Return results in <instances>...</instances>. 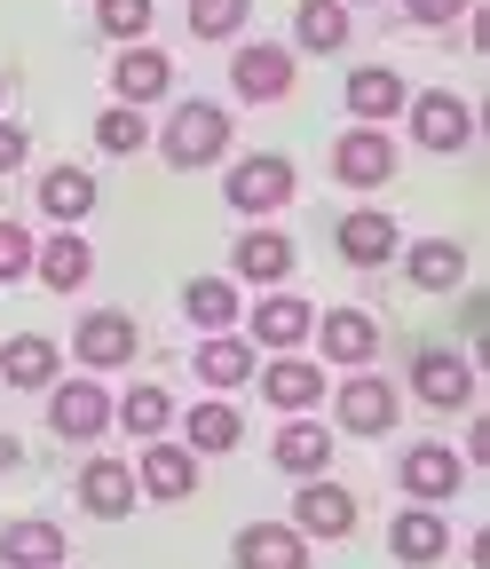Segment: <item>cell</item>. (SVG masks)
I'll return each instance as SVG.
<instances>
[{"label": "cell", "instance_id": "ac0fdd59", "mask_svg": "<svg viewBox=\"0 0 490 569\" xmlns=\"http://www.w3.org/2000/svg\"><path fill=\"white\" fill-rule=\"evenodd\" d=\"M253 380H261V396L286 411V419H301V411H317V403H324V365H309L301 348H293V356H277V365H261Z\"/></svg>", "mask_w": 490, "mask_h": 569}, {"label": "cell", "instance_id": "277c9868", "mask_svg": "<svg viewBox=\"0 0 490 569\" xmlns=\"http://www.w3.org/2000/svg\"><path fill=\"white\" fill-rule=\"evenodd\" d=\"M293 190H301V174H293L286 151H253V159H238L230 182H222V198H230L238 213H277V206H293Z\"/></svg>", "mask_w": 490, "mask_h": 569}, {"label": "cell", "instance_id": "7a4b0ae2", "mask_svg": "<svg viewBox=\"0 0 490 569\" xmlns=\"http://www.w3.org/2000/svg\"><path fill=\"white\" fill-rule=\"evenodd\" d=\"M293 80H301V56H293L286 40H238V56H230V88H238L246 103H286Z\"/></svg>", "mask_w": 490, "mask_h": 569}, {"label": "cell", "instance_id": "ffe728a7", "mask_svg": "<svg viewBox=\"0 0 490 569\" xmlns=\"http://www.w3.org/2000/svg\"><path fill=\"white\" fill-rule=\"evenodd\" d=\"M63 553H72V538H63L48 515H17L0 530V569H63Z\"/></svg>", "mask_w": 490, "mask_h": 569}, {"label": "cell", "instance_id": "4fadbf2b", "mask_svg": "<svg viewBox=\"0 0 490 569\" xmlns=\"http://www.w3.org/2000/svg\"><path fill=\"white\" fill-rule=\"evenodd\" d=\"M167 88H174V56H167V48H151V40H127V48H119V63H111V96L143 111V103H159Z\"/></svg>", "mask_w": 490, "mask_h": 569}, {"label": "cell", "instance_id": "60d3db41", "mask_svg": "<svg viewBox=\"0 0 490 569\" xmlns=\"http://www.w3.org/2000/svg\"><path fill=\"white\" fill-rule=\"evenodd\" d=\"M17 467H24V443H17V436H0V475H17Z\"/></svg>", "mask_w": 490, "mask_h": 569}, {"label": "cell", "instance_id": "30bf717a", "mask_svg": "<svg viewBox=\"0 0 490 569\" xmlns=\"http://www.w3.org/2000/svg\"><path fill=\"white\" fill-rule=\"evenodd\" d=\"M396 380H380V372H348L340 380V396H332V411H340V427H348V436H388V427H396Z\"/></svg>", "mask_w": 490, "mask_h": 569}, {"label": "cell", "instance_id": "e575fe53", "mask_svg": "<svg viewBox=\"0 0 490 569\" xmlns=\"http://www.w3.org/2000/svg\"><path fill=\"white\" fill-rule=\"evenodd\" d=\"M253 24V0H190V32L198 40H238Z\"/></svg>", "mask_w": 490, "mask_h": 569}, {"label": "cell", "instance_id": "ba28073f", "mask_svg": "<svg viewBox=\"0 0 490 569\" xmlns=\"http://www.w3.org/2000/svg\"><path fill=\"white\" fill-rule=\"evenodd\" d=\"M309 340H317L324 365H340V372H372V356H380V317H372V309H324Z\"/></svg>", "mask_w": 490, "mask_h": 569}, {"label": "cell", "instance_id": "d590c367", "mask_svg": "<svg viewBox=\"0 0 490 569\" xmlns=\"http://www.w3.org/2000/svg\"><path fill=\"white\" fill-rule=\"evenodd\" d=\"M96 32L119 40V48L143 40V32H151V0H96Z\"/></svg>", "mask_w": 490, "mask_h": 569}, {"label": "cell", "instance_id": "e0dca14e", "mask_svg": "<svg viewBox=\"0 0 490 569\" xmlns=\"http://www.w3.org/2000/svg\"><path fill=\"white\" fill-rule=\"evenodd\" d=\"M332 246H340V261H348V269H388V261H396V246H403V230H396V213L357 206V213H348V222L332 230Z\"/></svg>", "mask_w": 490, "mask_h": 569}, {"label": "cell", "instance_id": "8992f818", "mask_svg": "<svg viewBox=\"0 0 490 569\" xmlns=\"http://www.w3.org/2000/svg\"><path fill=\"white\" fill-rule=\"evenodd\" d=\"M48 427H56L63 443H96L103 427H111V388H103L96 372L56 380V388H48Z\"/></svg>", "mask_w": 490, "mask_h": 569}, {"label": "cell", "instance_id": "5b68a950", "mask_svg": "<svg viewBox=\"0 0 490 569\" xmlns=\"http://www.w3.org/2000/svg\"><path fill=\"white\" fill-rule=\"evenodd\" d=\"M403 119H411V142L428 159H451V151H467V134H474V111H467V96H451V88H428V96H411L403 103Z\"/></svg>", "mask_w": 490, "mask_h": 569}, {"label": "cell", "instance_id": "7402d4cb", "mask_svg": "<svg viewBox=\"0 0 490 569\" xmlns=\"http://www.w3.org/2000/svg\"><path fill=\"white\" fill-rule=\"evenodd\" d=\"M238 569H309V538L293 522H246L238 546H230Z\"/></svg>", "mask_w": 490, "mask_h": 569}, {"label": "cell", "instance_id": "52a82bcc", "mask_svg": "<svg viewBox=\"0 0 490 569\" xmlns=\"http://www.w3.org/2000/svg\"><path fill=\"white\" fill-rule=\"evenodd\" d=\"M396 482H403L411 507H443V498H459V482H467V459L451 443H403Z\"/></svg>", "mask_w": 490, "mask_h": 569}, {"label": "cell", "instance_id": "4316f807", "mask_svg": "<svg viewBox=\"0 0 490 569\" xmlns=\"http://www.w3.org/2000/svg\"><path fill=\"white\" fill-rule=\"evenodd\" d=\"M403 277L419 284V293H451V284H467V246L459 238H419V246H396Z\"/></svg>", "mask_w": 490, "mask_h": 569}, {"label": "cell", "instance_id": "1f68e13d", "mask_svg": "<svg viewBox=\"0 0 490 569\" xmlns=\"http://www.w3.org/2000/svg\"><path fill=\"white\" fill-rule=\"evenodd\" d=\"M348 17H357L348 0H301L293 9V48L301 56H340L348 48Z\"/></svg>", "mask_w": 490, "mask_h": 569}, {"label": "cell", "instance_id": "7c38bea8", "mask_svg": "<svg viewBox=\"0 0 490 569\" xmlns=\"http://www.w3.org/2000/svg\"><path fill=\"white\" fill-rule=\"evenodd\" d=\"M134 490L159 498V507H182V498L198 490V451L190 443H143V459H134Z\"/></svg>", "mask_w": 490, "mask_h": 569}, {"label": "cell", "instance_id": "d6986e66", "mask_svg": "<svg viewBox=\"0 0 490 569\" xmlns=\"http://www.w3.org/2000/svg\"><path fill=\"white\" fill-rule=\"evenodd\" d=\"M388 553H396L403 569H436V561L451 553V522H443L436 507H403V515L388 522Z\"/></svg>", "mask_w": 490, "mask_h": 569}, {"label": "cell", "instance_id": "836d02e7", "mask_svg": "<svg viewBox=\"0 0 490 569\" xmlns=\"http://www.w3.org/2000/svg\"><path fill=\"white\" fill-rule=\"evenodd\" d=\"M151 142V119L134 111V103H111L103 119H96V151H111V159H134Z\"/></svg>", "mask_w": 490, "mask_h": 569}, {"label": "cell", "instance_id": "83f0119b", "mask_svg": "<svg viewBox=\"0 0 490 569\" xmlns=\"http://www.w3.org/2000/svg\"><path fill=\"white\" fill-rule=\"evenodd\" d=\"M182 443H190L198 459L238 451V443H246V411H230V396H206V403H190V411H182Z\"/></svg>", "mask_w": 490, "mask_h": 569}, {"label": "cell", "instance_id": "f35d334b", "mask_svg": "<svg viewBox=\"0 0 490 569\" xmlns=\"http://www.w3.org/2000/svg\"><path fill=\"white\" fill-rule=\"evenodd\" d=\"M24 159H32V134H24L17 119H0V174H17Z\"/></svg>", "mask_w": 490, "mask_h": 569}, {"label": "cell", "instance_id": "603a6c76", "mask_svg": "<svg viewBox=\"0 0 490 569\" xmlns=\"http://www.w3.org/2000/svg\"><path fill=\"white\" fill-rule=\"evenodd\" d=\"M190 372L206 380V396H230V388H246V380L261 372V356H253L238 332H206L198 356H190Z\"/></svg>", "mask_w": 490, "mask_h": 569}, {"label": "cell", "instance_id": "d4e9b609", "mask_svg": "<svg viewBox=\"0 0 490 569\" xmlns=\"http://www.w3.org/2000/svg\"><path fill=\"white\" fill-rule=\"evenodd\" d=\"M32 269H40L48 293H80V284L96 277V246H88L80 230H56V238L32 246Z\"/></svg>", "mask_w": 490, "mask_h": 569}, {"label": "cell", "instance_id": "7bdbcfd3", "mask_svg": "<svg viewBox=\"0 0 490 569\" xmlns=\"http://www.w3.org/2000/svg\"><path fill=\"white\" fill-rule=\"evenodd\" d=\"M0 103H9V88H0Z\"/></svg>", "mask_w": 490, "mask_h": 569}, {"label": "cell", "instance_id": "9c48e42d", "mask_svg": "<svg viewBox=\"0 0 490 569\" xmlns=\"http://www.w3.org/2000/svg\"><path fill=\"white\" fill-rule=\"evenodd\" d=\"M411 396L428 411H467L474 403V365L459 348H419L411 356Z\"/></svg>", "mask_w": 490, "mask_h": 569}, {"label": "cell", "instance_id": "b9f144b4", "mask_svg": "<svg viewBox=\"0 0 490 569\" xmlns=\"http://www.w3.org/2000/svg\"><path fill=\"white\" fill-rule=\"evenodd\" d=\"M348 9H372V0H348Z\"/></svg>", "mask_w": 490, "mask_h": 569}, {"label": "cell", "instance_id": "8fae6325", "mask_svg": "<svg viewBox=\"0 0 490 569\" xmlns=\"http://www.w3.org/2000/svg\"><path fill=\"white\" fill-rule=\"evenodd\" d=\"M293 530L301 538H348V530H357V490L332 482V475H309L293 490Z\"/></svg>", "mask_w": 490, "mask_h": 569}, {"label": "cell", "instance_id": "f546056e", "mask_svg": "<svg viewBox=\"0 0 490 569\" xmlns=\"http://www.w3.org/2000/svg\"><path fill=\"white\" fill-rule=\"evenodd\" d=\"M40 213H48L56 230L88 222V213H96V174H88V167H48V174H40Z\"/></svg>", "mask_w": 490, "mask_h": 569}, {"label": "cell", "instance_id": "3957f363", "mask_svg": "<svg viewBox=\"0 0 490 569\" xmlns=\"http://www.w3.org/2000/svg\"><path fill=\"white\" fill-rule=\"evenodd\" d=\"M72 356H80V372H119V365H134L143 356V332H134V317L127 309H88L80 325H72Z\"/></svg>", "mask_w": 490, "mask_h": 569}, {"label": "cell", "instance_id": "8d00e7d4", "mask_svg": "<svg viewBox=\"0 0 490 569\" xmlns=\"http://www.w3.org/2000/svg\"><path fill=\"white\" fill-rule=\"evenodd\" d=\"M32 269V230L24 222H0V284H17Z\"/></svg>", "mask_w": 490, "mask_h": 569}, {"label": "cell", "instance_id": "6da1fadb", "mask_svg": "<svg viewBox=\"0 0 490 569\" xmlns=\"http://www.w3.org/2000/svg\"><path fill=\"white\" fill-rule=\"evenodd\" d=\"M230 142H238V119L222 111V103H206V96H182L174 111H167V127H159V151H167V167H214V159H230Z\"/></svg>", "mask_w": 490, "mask_h": 569}, {"label": "cell", "instance_id": "ee69618b", "mask_svg": "<svg viewBox=\"0 0 490 569\" xmlns=\"http://www.w3.org/2000/svg\"><path fill=\"white\" fill-rule=\"evenodd\" d=\"M63 569H72V561H63Z\"/></svg>", "mask_w": 490, "mask_h": 569}, {"label": "cell", "instance_id": "2e32d148", "mask_svg": "<svg viewBox=\"0 0 490 569\" xmlns=\"http://www.w3.org/2000/svg\"><path fill=\"white\" fill-rule=\"evenodd\" d=\"M340 103H348L357 127H388L411 103V88H403V71H388V63H357V71H348V88H340Z\"/></svg>", "mask_w": 490, "mask_h": 569}, {"label": "cell", "instance_id": "484cf974", "mask_svg": "<svg viewBox=\"0 0 490 569\" xmlns=\"http://www.w3.org/2000/svg\"><path fill=\"white\" fill-rule=\"evenodd\" d=\"M0 380L24 388V396H48V388L63 380V348H56V340H40V332H17L9 348H0Z\"/></svg>", "mask_w": 490, "mask_h": 569}, {"label": "cell", "instance_id": "cb8c5ba5", "mask_svg": "<svg viewBox=\"0 0 490 569\" xmlns=\"http://www.w3.org/2000/svg\"><path fill=\"white\" fill-rule=\"evenodd\" d=\"M309 332H317V309L301 301V293H277L253 309V348H277V356H293V348H309Z\"/></svg>", "mask_w": 490, "mask_h": 569}, {"label": "cell", "instance_id": "44dd1931", "mask_svg": "<svg viewBox=\"0 0 490 569\" xmlns=\"http://www.w3.org/2000/svg\"><path fill=\"white\" fill-rule=\"evenodd\" d=\"M269 459H277V475H293V482H309V475H324L332 467V427L324 419H286L277 427V443H269Z\"/></svg>", "mask_w": 490, "mask_h": 569}, {"label": "cell", "instance_id": "f1b7e54d", "mask_svg": "<svg viewBox=\"0 0 490 569\" xmlns=\"http://www.w3.org/2000/svg\"><path fill=\"white\" fill-rule=\"evenodd\" d=\"M293 269H301V246L286 230H246L238 238V277L246 284H286Z\"/></svg>", "mask_w": 490, "mask_h": 569}, {"label": "cell", "instance_id": "9a60e30c", "mask_svg": "<svg viewBox=\"0 0 490 569\" xmlns=\"http://www.w3.org/2000/svg\"><path fill=\"white\" fill-rule=\"evenodd\" d=\"M72 490H80V507H88L96 522H127V515H134V498H143V490H134V467L111 459V451H96V459L80 467Z\"/></svg>", "mask_w": 490, "mask_h": 569}, {"label": "cell", "instance_id": "ab89813d", "mask_svg": "<svg viewBox=\"0 0 490 569\" xmlns=\"http://www.w3.org/2000/svg\"><path fill=\"white\" fill-rule=\"evenodd\" d=\"M467 459H474V467H490V419H474V436H467Z\"/></svg>", "mask_w": 490, "mask_h": 569}, {"label": "cell", "instance_id": "4dcf8cb0", "mask_svg": "<svg viewBox=\"0 0 490 569\" xmlns=\"http://www.w3.org/2000/svg\"><path fill=\"white\" fill-rule=\"evenodd\" d=\"M111 419L127 427V436H134V443H159V436H167V427H174V396H167L159 380H134L127 396H111Z\"/></svg>", "mask_w": 490, "mask_h": 569}, {"label": "cell", "instance_id": "d6a6232c", "mask_svg": "<svg viewBox=\"0 0 490 569\" xmlns=\"http://www.w3.org/2000/svg\"><path fill=\"white\" fill-rule=\"evenodd\" d=\"M182 317H190L198 332H230V325H238V284L190 277V284H182Z\"/></svg>", "mask_w": 490, "mask_h": 569}, {"label": "cell", "instance_id": "5bb4252c", "mask_svg": "<svg viewBox=\"0 0 490 569\" xmlns=\"http://www.w3.org/2000/svg\"><path fill=\"white\" fill-rule=\"evenodd\" d=\"M332 174H340L348 190H380V182L396 174V142H388V127H348V134L332 142Z\"/></svg>", "mask_w": 490, "mask_h": 569}, {"label": "cell", "instance_id": "74e56055", "mask_svg": "<svg viewBox=\"0 0 490 569\" xmlns=\"http://www.w3.org/2000/svg\"><path fill=\"white\" fill-rule=\"evenodd\" d=\"M474 9V0H403V17L419 24V32H443V24H459Z\"/></svg>", "mask_w": 490, "mask_h": 569}]
</instances>
